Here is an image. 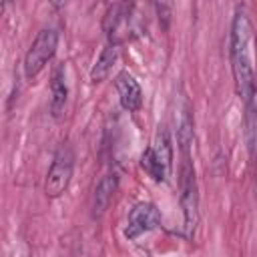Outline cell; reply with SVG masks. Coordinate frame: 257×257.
Listing matches in <instances>:
<instances>
[{
	"instance_id": "obj_1",
	"label": "cell",
	"mask_w": 257,
	"mask_h": 257,
	"mask_svg": "<svg viewBox=\"0 0 257 257\" xmlns=\"http://www.w3.org/2000/svg\"><path fill=\"white\" fill-rule=\"evenodd\" d=\"M255 32L249 16L237 10L231 24V70L235 80V90L245 104L255 98Z\"/></svg>"
},
{
	"instance_id": "obj_2",
	"label": "cell",
	"mask_w": 257,
	"mask_h": 257,
	"mask_svg": "<svg viewBox=\"0 0 257 257\" xmlns=\"http://www.w3.org/2000/svg\"><path fill=\"white\" fill-rule=\"evenodd\" d=\"M189 143H181L183 161H181V207L185 215V233L187 237L193 235L197 223H199V197H197V181H195V169L189 157Z\"/></svg>"
},
{
	"instance_id": "obj_3",
	"label": "cell",
	"mask_w": 257,
	"mask_h": 257,
	"mask_svg": "<svg viewBox=\"0 0 257 257\" xmlns=\"http://www.w3.org/2000/svg\"><path fill=\"white\" fill-rule=\"evenodd\" d=\"M58 46V34L52 28H42L36 38L32 40L30 48L24 54V76L28 80H34L40 70L48 64V60L54 56Z\"/></svg>"
},
{
	"instance_id": "obj_4",
	"label": "cell",
	"mask_w": 257,
	"mask_h": 257,
	"mask_svg": "<svg viewBox=\"0 0 257 257\" xmlns=\"http://www.w3.org/2000/svg\"><path fill=\"white\" fill-rule=\"evenodd\" d=\"M72 171H74V151L68 145H60L48 169V175L44 181V193L48 197H60L70 185Z\"/></svg>"
},
{
	"instance_id": "obj_5",
	"label": "cell",
	"mask_w": 257,
	"mask_h": 257,
	"mask_svg": "<svg viewBox=\"0 0 257 257\" xmlns=\"http://www.w3.org/2000/svg\"><path fill=\"white\" fill-rule=\"evenodd\" d=\"M161 225V213L153 203H139L131 209L126 227H124V237L126 239H139L141 235L155 231Z\"/></svg>"
},
{
	"instance_id": "obj_6",
	"label": "cell",
	"mask_w": 257,
	"mask_h": 257,
	"mask_svg": "<svg viewBox=\"0 0 257 257\" xmlns=\"http://www.w3.org/2000/svg\"><path fill=\"white\" fill-rule=\"evenodd\" d=\"M114 86H116V92H118L120 106L124 110L135 112V110L141 108V104H143V90H141L139 82L133 78V74L118 72L116 78H114Z\"/></svg>"
},
{
	"instance_id": "obj_7",
	"label": "cell",
	"mask_w": 257,
	"mask_h": 257,
	"mask_svg": "<svg viewBox=\"0 0 257 257\" xmlns=\"http://www.w3.org/2000/svg\"><path fill=\"white\" fill-rule=\"evenodd\" d=\"M116 187H118V179L116 175H104L96 189H94V195H92V217H102L116 193Z\"/></svg>"
},
{
	"instance_id": "obj_8",
	"label": "cell",
	"mask_w": 257,
	"mask_h": 257,
	"mask_svg": "<svg viewBox=\"0 0 257 257\" xmlns=\"http://www.w3.org/2000/svg\"><path fill=\"white\" fill-rule=\"evenodd\" d=\"M66 98H68V88L64 82V68L56 66L52 72V80H50V112L54 118L62 116Z\"/></svg>"
},
{
	"instance_id": "obj_9",
	"label": "cell",
	"mask_w": 257,
	"mask_h": 257,
	"mask_svg": "<svg viewBox=\"0 0 257 257\" xmlns=\"http://www.w3.org/2000/svg\"><path fill=\"white\" fill-rule=\"evenodd\" d=\"M116 58H118V42L106 44V46L102 48L100 56L96 58L94 66L90 68V82H94V84L102 82V80L108 76V72H110L112 64L116 62Z\"/></svg>"
},
{
	"instance_id": "obj_10",
	"label": "cell",
	"mask_w": 257,
	"mask_h": 257,
	"mask_svg": "<svg viewBox=\"0 0 257 257\" xmlns=\"http://www.w3.org/2000/svg\"><path fill=\"white\" fill-rule=\"evenodd\" d=\"M153 153L169 177L171 167H173V145H171V137H169L167 126H159V131L155 135V143H153Z\"/></svg>"
},
{
	"instance_id": "obj_11",
	"label": "cell",
	"mask_w": 257,
	"mask_h": 257,
	"mask_svg": "<svg viewBox=\"0 0 257 257\" xmlns=\"http://www.w3.org/2000/svg\"><path fill=\"white\" fill-rule=\"evenodd\" d=\"M128 14H131V2L128 0H118V2H114L110 6V10H108V14L104 18V30H106V34L110 38L118 32L120 24L126 22Z\"/></svg>"
},
{
	"instance_id": "obj_12",
	"label": "cell",
	"mask_w": 257,
	"mask_h": 257,
	"mask_svg": "<svg viewBox=\"0 0 257 257\" xmlns=\"http://www.w3.org/2000/svg\"><path fill=\"white\" fill-rule=\"evenodd\" d=\"M141 167L155 179V181H167V173L163 171V167L159 165L155 153H153V147H147L143 157H141Z\"/></svg>"
},
{
	"instance_id": "obj_13",
	"label": "cell",
	"mask_w": 257,
	"mask_h": 257,
	"mask_svg": "<svg viewBox=\"0 0 257 257\" xmlns=\"http://www.w3.org/2000/svg\"><path fill=\"white\" fill-rule=\"evenodd\" d=\"M48 2H50L54 8H60V6H64V4H66V0H48Z\"/></svg>"
},
{
	"instance_id": "obj_14",
	"label": "cell",
	"mask_w": 257,
	"mask_h": 257,
	"mask_svg": "<svg viewBox=\"0 0 257 257\" xmlns=\"http://www.w3.org/2000/svg\"><path fill=\"white\" fill-rule=\"evenodd\" d=\"M8 4V0H2V6H6Z\"/></svg>"
}]
</instances>
